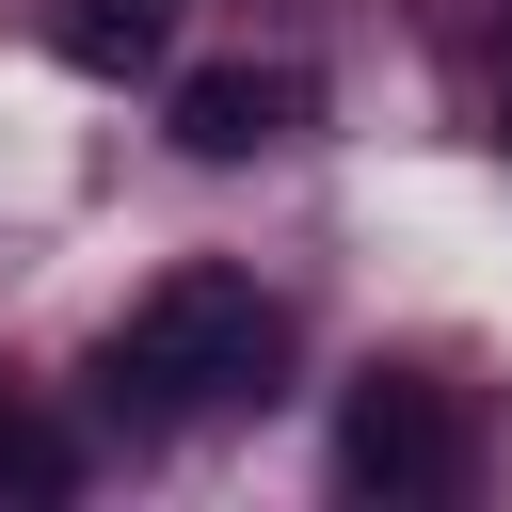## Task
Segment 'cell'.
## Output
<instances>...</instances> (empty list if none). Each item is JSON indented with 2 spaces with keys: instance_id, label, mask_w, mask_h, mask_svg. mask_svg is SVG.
Segmentation results:
<instances>
[{
  "instance_id": "obj_1",
  "label": "cell",
  "mask_w": 512,
  "mask_h": 512,
  "mask_svg": "<svg viewBox=\"0 0 512 512\" xmlns=\"http://www.w3.org/2000/svg\"><path fill=\"white\" fill-rule=\"evenodd\" d=\"M272 368H288V304H272L256 272L192 256V272H160V288L96 336L80 384H96V416H112L128 448H160V432H224V416H256Z\"/></svg>"
},
{
  "instance_id": "obj_2",
  "label": "cell",
  "mask_w": 512,
  "mask_h": 512,
  "mask_svg": "<svg viewBox=\"0 0 512 512\" xmlns=\"http://www.w3.org/2000/svg\"><path fill=\"white\" fill-rule=\"evenodd\" d=\"M336 480L384 496V512H432L480 480V400L432 384V368H352L336 384Z\"/></svg>"
},
{
  "instance_id": "obj_3",
  "label": "cell",
  "mask_w": 512,
  "mask_h": 512,
  "mask_svg": "<svg viewBox=\"0 0 512 512\" xmlns=\"http://www.w3.org/2000/svg\"><path fill=\"white\" fill-rule=\"evenodd\" d=\"M320 128V80L304 64H192L176 80V160H272Z\"/></svg>"
},
{
  "instance_id": "obj_4",
  "label": "cell",
  "mask_w": 512,
  "mask_h": 512,
  "mask_svg": "<svg viewBox=\"0 0 512 512\" xmlns=\"http://www.w3.org/2000/svg\"><path fill=\"white\" fill-rule=\"evenodd\" d=\"M48 48H64L80 80H144V64H160V0H64Z\"/></svg>"
},
{
  "instance_id": "obj_5",
  "label": "cell",
  "mask_w": 512,
  "mask_h": 512,
  "mask_svg": "<svg viewBox=\"0 0 512 512\" xmlns=\"http://www.w3.org/2000/svg\"><path fill=\"white\" fill-rule=\"evenodd\" d=\"M0 496H80V432H48L16 384H0Z\"/></svg>"
}]
</instances>
